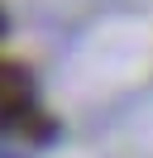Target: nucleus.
<instances>
[{"label":"nucleus","instance_id":"nucleus-1","mask_svg":"<svg viewBox=\"0 0 153 158\" xmlns=\"http://www.w3.org/2000/svg\"><path fill=\"white\" fill-rule=\"evenodd\" d=\"M24 110H29V81H24V72L0 67V125L19 120Z\"/></svg>","mask_w":153,"mask_h":158}]
</instances>
